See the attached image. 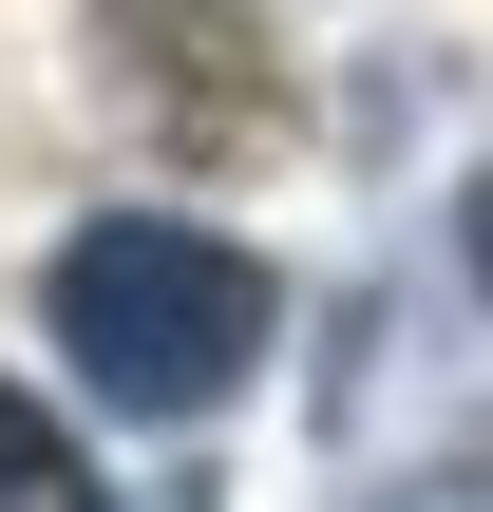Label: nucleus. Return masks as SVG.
Returning <instances> with one entry per match:
<instances>
[{
	"mask_svg": "<svg viewBox=\"0 0 493 512\" xmlns=\"http://www.w3.org/2000/svg\"><path fill=\"white\" fill-rule=\"evenodd\" d=\"M38 323L114 418H228L266 380V342H285V285H266V247H228L190 209H95L38 266Z\"/></svg>",
	"mask_w": 493,
	"mask_h": 512,
	"instance_id": "f257e3e1",
	"label": "nucleus"
},
{
	"mask_svg": "<svg viewBox=\"0 0 493 512\" xmlns=\"http://www.w3.org/2000/svg\"><path fill=\"white\" fill-rule=\"evenodd\" d=\"M0 512H95L76 418H57V399H19V380H0Z\"/></svg>",
	"mask_w": 493,
	"mask_h": 512,
	"instance_id": "f03ea898",
	"label": "nucleus"
},
{
	"mask_svg": "<svg viewBox=\"0 0 493 512\" xmlns=\"http://www.w3.org/2000/svg\"><path fill=\"white\" fill-rule=\"evenodd\" d=\"M456 266H475V304H493V152H475V190H456Z\"/></svg>",
	"mask_w": 493,
	"mask_h": 512,
	"instance_id": "7ed1b4c3",
	"label": "nucleus"
},
{
	"mask_svg": "<svg viewBox=\"0 0 493 512\" xmlns=\"http://www.w3.org/2000/svg\"><path fill=\"white\" fill-rule=\"evenodd\" d=\"M361 512H475V475H380Z\"/></svg>",
	"mask_w": 493,
	"mask_h": 512,
	"instance_id": "20e7f679",
	"label": "nucleus"
}]
</instances>
